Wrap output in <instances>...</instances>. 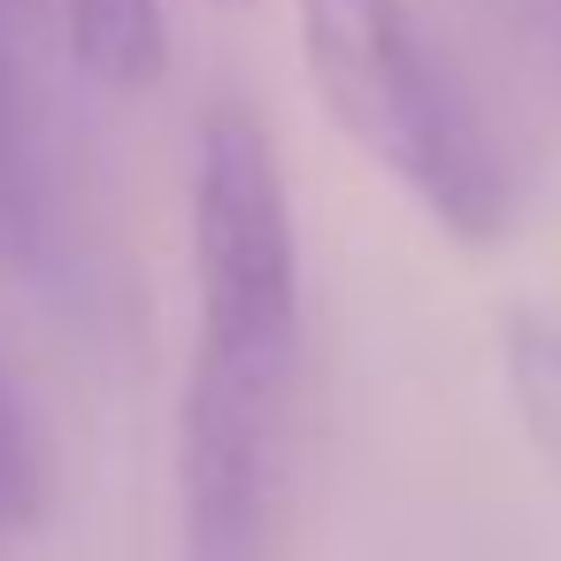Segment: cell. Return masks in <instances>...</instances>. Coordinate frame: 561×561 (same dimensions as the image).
Wrapping results in <instances>:
<instances>
[{"label": "cell", "instance_id": "obj_4", "mask_svg": "<svg viewBox=\"0 0 561 561\" xmlns=\"http://www.w3.org/2000/svg\"><path fill=\"white\" fill-rule=\"evenodd\" d=\"M47 239V185H39V139L24 108L16 55L0 39V270H32Z\"/></svg>", "mask_w": 561, "mask_h": 561}, {"label": "cell", "instance_id": "obj_7", "mask_svg": "<svg viewBox=\"0 0 561 561\" xmlns=\"http://www.w3.org/2000/svg\"><path fill=\"white\" fill-rule=\"evenodd\" d=\"M216 9H247V0H216Z\"/></svg>", "mask_w": 561, "mask_h": 561}, {"label": "cell", "instance_id": "obj_3", "mask_svg": "<svg viewBox=\"0 0 561 561\" xmlns=\"http://www.w3.org/2000/svg\"><path fill=\"white\" fill-rule=\"evenodd\" d=\"M70 62L116 101L154 93L170 78V9L162 0H70Z\"/></svg>", "mask_w": 561, "mask_h": 561}, {"label": "cell", "instance_id": "obj_6", "mask_svg": "<svg viewBox=\"0 0 561 561\" xmlns=\"http://www.w3.org/2000/svg\"><path fill=\"white\" fill-rule=\"evenodd\" d=\"M47 507V446L32 431V408L0 362V530H24Z\"/></svg>", "mask_w": 561, "mask_h": 561}, {"label": "cell", "instance_id": "obj_2", "mask_svg": "<svg viewBox=\"0 0 561 561\" xmlns=\"http://www.w3.org/2000/svg\"><path fill=\"white\" fill-rule=\"evenodd\" d=\"M193 369L185 400L293 423L300 392V239L270 131L216 101L193 131Z\"/></svg>", "mask_w": 561, "mask_h": 561}, {"label": "cell", "instance_id": "obj_5", "mask_svg": "<svg viewBox=\"0 0 561 561\" xmlns=\"http://www.w3.org/2000/svg\"><path fill=\"white\" fill-rule=\"evenodd\" d=\"M500 377H507V400H515L530 446L561 477V323L530 316V308L500 316Z\"/></svg>", "mask_w": 561, "mask_h": 561}, {"label": "cell", "instance_id": "obj_1", "mask_svg": "<svg viewBox=\"0 0 561 561\" xmlns=\"http://www.w3.org/2000/svg\"><path fill=\"white\" fill-rule=\"evenodd\" d=\"M300 70L331 124L446 239L500 247L515 231V162L461 70L408 0H293Z\"/></svg>", "mask_w": 561, "mask_h": 561}]
</instances>
